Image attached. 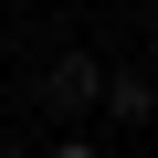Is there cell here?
Returning a JSON list of instances; mask_svg holds the SVG:
<instances>
[{
	"label": "cell",
	"mask_w": 158,
	"mask_h": 158,
	"mask_svg": "<svg viewBox=\"0 0 158 158\" xmlns=\"http://www.w3.org/2000/svg\"><path fill=\"white\" fill-rule=\"evenodd\" d=\"M42 95H53L63 116H85V106L106 95V53H53V74H42Z\"/></svg>",
	"instance_id": "6da1fadb"
},
{
	"label": "cell",
	"mask_w": 158,
	"mask_h": 158,
	"mask_svg": "<svg viewBox=\"0 0 158 158\" xmlns=\"http://www.w3.org/2000/svg\"><path fill=\"white\" fill-rule=\"evenodd\" d=\"M95 106H106L116 127H148V116H158V85H148V74H106V95H95Z\"/></svg>",
	"instance_id": "7a4b0ae2"
},
{
	"label": "cell",
	"mask_w": 158,
	"mask_h": 158,
	"mask_svg": "<svg viewBox=\"0 0 158 158\" xmlns=\"http://www.w3.org/2000/svg\"><path fill=\"white\" fill-rule=\"evenodd\" d=\"M42 158H106V148H95V137H85V127H74V137H53V148H42Z\"/></svg>",
	"instance_id": "3957f363"
}]
</instances>
